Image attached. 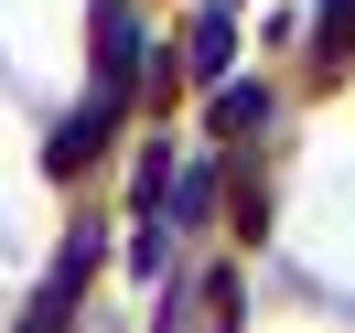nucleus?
<instances>
[{
	"label": "nucleus",
	"instance_id": "2",
	"mask_svg": "<svg viewBox=\"0 0 355 333\" xmlns=\"http://www.w3.org/2000/svg\"><path fill=\"white\" fill-rule=\"evenodd\" d=\"M355 44V0H334V11H323V54H345Z\"/></svg>",
	"mask_w": 355,
	"mask_h": 333
},
{
	"label": "nucleus",
	"instance_id": "1",
	"mask_svg": "<svg viewBox=\"0 0 355 333\" xmlns=\"http://www.w3.org/2000/svg\"><path fill=\"white\" fill-rule=\"evenodd\" d=\"M194 65H205V75L226 65V11H205V22H194Z\"/></svg>",
	"mask_w": 355,
	"mask_h": 333
}]
</instances>
